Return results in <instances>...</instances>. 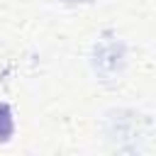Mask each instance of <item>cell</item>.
Listing matches in <instances>:
<instances>
[{
  "instance_id": "cell-1",
  "label": "cell",
  "mask_w": 156,
  "mask_h": 156,
  "mask_svg": "<svg viewBox=\"0 0 156 156\" xmlns=\"http://www.w3.org/2000/svg\"><path fill=\"white\" fill-rule=\"evenodd\" d=\"M15 132V119H12V110L10 105L0 102V141H7Z\"/></svg>"
},
{
  "instance_id": "cell-2",
  "label": "cell",
  "mask_w": 156,
  "mask_h": 156,
  "mask_svg": "<svg viewBox=\"0 0 156 156\" xmlns=\"http://www.w3.org/2000/svg\"><path fill=\"white\" fill-rule=\"evenodd\" d=\"M68 2H76V0H68Z\"/></svg>"
}]
</instances>
